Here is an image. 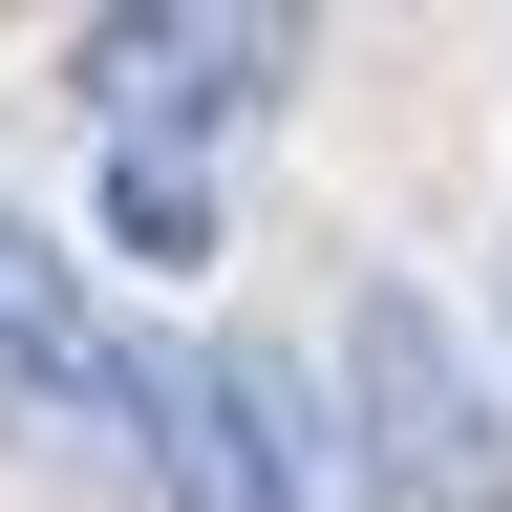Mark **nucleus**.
<instances>
[{
	"label": "nucleus",
	"instance_id": "obj_2",
	"mask_svg": "<svg viewBox=\"0 0 512 512\" xmlns=\"http://www.w3.org/2000/svg\"><path fill=\"white\" fill-rule=\"evenodd\" d=\"M278 64H299V22H256V0H128V22H86V107H107V150L214 171V128L278 107Z\"/></svg>",
	"mask_w": 512,
	"mask_h": 512
},
{
	"label": "nucleus",
	"instance_id": "obj_1",
	"mask_svg": "<svg viewBox=\"0 0 512 512\" xmlns=\"http://www.w3.org/2000/svg\"><path fill=\"white\" fill-rule=\"evenodd\" d=\"M320 384H342V427H363L384 512H512V384L470 363V320H448L427 278H363Z\"/></svg>",
	"mask_w": 512,
	"mask_h": 512
},
{
	"label": "nucleus",
	"instance_id": "obj_6",
	"mask_svg": "<svg viewBox=\"0 0 512 512\" xmlns=\"http://www.w3.org/2000/svg\"><path fill=\"white\" fill-rule=\"evenodd\" d=\"M107 235L150 256V278H192V256H214V171L192 150H107Z\"/></svg>",
	"mask_w": 512,
	"mask_h": 512
},
{
	"label": "nucleus",
	"instance_id": "obj_5",
	"mask_svg": "<svg viewBox=\"0 0 512 512\" xmlns=\"http://www.w3.org/2000/svg\"><path fill=\"white\" fill-rule=\"evenodd\" d=\"M235 427H256V470H278V512H384V470H363V427H342L320 363H256L235 342Z\"/></svg>",
	"mask_w": 512,
	"mask_h": 512
},
{
	"label": "nucleus",
	"instance_id": "obj_4",
	"mask_svg": "<svg viewBox=\"0 0 512 512\" xmlns=\"http://www.w3.org/2000/svg\"><path fill=\"white\" fill-rule=\"evenodd\" d=\"M128 427H150L171 512H278V470H256V427H235V342H128Z\"/></svg>",
	"mask_w": 512,
	"mask_h": 512
},
{
	"label": "nucleus",
	"instance_id": "obj_3",
	"mask_svg": "<svg viewBox=\"0 0 512 512\" xmlns=\"http://www.w3.org/2000/svg\"><path fill=\"white\" fill-rule=\"evenodd\" d=\"M0 406L22 427H128V342L86 320V256L43 214H0Z\"/></svg>",
	"mask_w": 512,
	"mask_h": 512
}]
</instances>
